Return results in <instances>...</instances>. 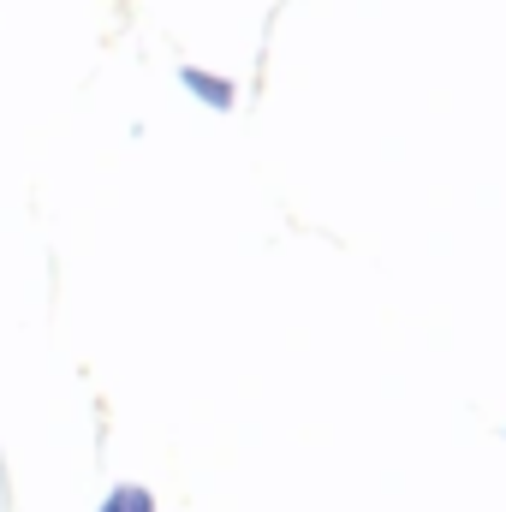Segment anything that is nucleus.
Returning <instances> with one entry per match:
<instances>
[{
  "label": "nucleus",
  "mask_w": 506,
  "mask_h": 512,
  "mask_svg": "<svg viewBox=\"0 0 506 512\" xmlns=\"http://www.w3.org/2000/svg\"><path fill=\"white\" fill-rule=\"evenodd\" d=\"M179 84H185L203 108H233V84H227V78H215V72H203V66H185V72H179Z\"/></svg>",
  "instance_id": "1"
},
{
  "label": "nucleus",
  "mask_w": 506,
  "mask_h": 512,
  "mask_svg": "<svg viewBox=\"0 0 506 512\" xmlns=\"http://www.w3.org/2000/svg\"><path fill=\"white\" fill-rule=\"evenodd\" d=\"M120 507H126V512H155V501H149V489L126 483V489H120Z\"/></svg>",
  "instance_id": "2"
},
{
  "label": "nucleus",
  "mask_w": 506,
  "mask_h": 512,
  "mask_svg": "<svg viewBox=\"0 0 506 512\" xmlns=\"http://www.w3.org/2000/svg\"><path fill=\"white\" fill-rule=\"evenodd\" d=\"M102 512H126V507H120V489H114V495H108V501H102Z\"/></svg>",
  "instance_id": "3"
}]
</instances>
